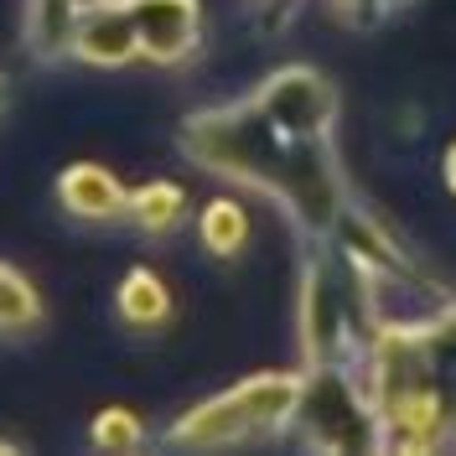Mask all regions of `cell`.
Returning <instances> with one entry per match:
<instances>
[{"label":"cell","instance_id":"cell-1","mask_svg":"<svg viewBox=\"0 0 456 456\" xmlns=\"http://www.w3.org/2000/svg\"><path fill=\"white\" fill-rule=\"evenodd\" d=\"M290 410H296V384L270 373V379H249V384L228 389L224 399L198 404L187 420H176L167 430V441H176V446H233V441L275 430Z\"/></svg>","mask_w":456,"mask_h":456},{"label":"cell","instance_id":"cell-2","mask_svg":"<svg viewBox=\"0 0 456 456\" xmlns=\"http://www.w3.org/2000/svg\"><path fill=\"white\" fill-rule=\"evenodd\" d=\"M141 37V53L156 62H182L198 53V0H125Z\"/></svg>","mask_w":456,"mask_h":456},{"label":"cell","instance_id":"cell-3","mask_svg":"<svg viewBox=\"0 0 456 456\" xmlns=\"http://www.w3.org/2000/svg\"><path fill=\"white\" fill-rule=\"evenodd\" d=\"M141 53V37H135V21H130V5L125 0H110V5H94L78 16V37H73V57L78 62H94V68H119Z\"/></svg>","mask_w":456,"mask_h":456},{"label":"cell","instance_id":"cell-4","mask_svg":"<svg viewBox=\"0 0 456 456\" xmlns=\"http://www.w3.org/2000/svg\"><path fill=\"white\" fill-rule=\"evenodd\" d=\"M57 202L73 213V218H88V224H114V218H130V192L114 182L104 167H73L62 171L57 182Z\"/></svg>","mask_w":456,"mask_h":456},{"label":"cell","instance_id":"cell-5","mask_svg":"<svg viewBox=\"0 0 456 456\" xmlns=\"http://www.w3.org/2000/svg\"><path fill=\"white\" fill-rule=\"evenodd\" d=\"M78 0H27V47L42 62L73 57V37H78Z\"/></svg>","mask_w":456,"mask_h":456},{"label":"cell","instance_id":"cell-6","mask_svg":"<svg viewBox=\"0 0 456 456\" xmlns=\"http://www.w3.org/2000/svg\"><path fill=\"white\" fill-rule=\"evenodd\" d=\"M119 316L135 327V332H156L161 322L171 316V290L161 285V275H151V270H130L125 281H119Z\"/></svg>","mask_w":456,"mask_h":456},{"label":"cell","instance_id":"cell-7","mask_svg":"<svg viewBox=\"0 0 456 456\" xmlns=\"http://www.w3.org/2000/svg\"><path fill=\"white\" fill-rule=\"evenodd\" d=\"M182 213H187V198H182V187H171V182H151V187H141V192H130V218H135L145 233H167V228H176Z\"/></svg>","mask_w":456,"mask_h":456},{"label":"cell","instance_id":"cell-8","mask_svg":"<svg viewBox=\"0 0 456 456\" xmlns=\"http://www.w3.org/2000/svg\"><path fill=\"white\" fill-rule=\"evenodd\" d=\"M244 239H249V213L233 198H218V202L202 208V244H208L213 255H239Z\"/></svg>","mask_w":456,"mask_h":456},{"label":"cell","instance_id":"cell-9","mask_svg":"<svg viewBox=\"0 0 456 456\" xmlns=\"http://www.w3.org/2000/svg\"><path fill=\"white\" fill-rule=\"evenodd\" d=\"M42 322V301L11 265H0V332H31Z\"/></svg>","mask_w":456,"mask_h":456},{"label":"cell","instance_id":"cell-10","mask_svg":"<svg viewBox=\"0 0 456 456\" xmlns=\"http://www.w3.org/2000/svg\"><path fill=\"white\" fill-rule=\"evenodd\" d=\"M88 436H94L99 452H135L145 430H141V420H135L130 410H104V415L88 426Z\"/></svg>","mask_w":456,"mask_h":456},{"label":"cell","instance_id":"cell-11","mask_svg":"<svg viewBox=\"0 0 456 456\" xmlns=\"http://www.w3.org/2000/svg\"><path fill=\"white\" fill-rule=\"evenodd\" d=\"M94 5H110V0H78V11H94Z\"/></svg>","mask_w":456,"mask_h":456},{"label":"cell","instance_id":"cell-12","mask_svg":"<svg viewBox=\"0 0 456 456\" xmlns=\"http://www.w3.org/2000/svg\"><path fill=\"white\" fill-rule=\"evenodd\" d=\"M452 187H456V151H452Z\"/></svg>","mask_w":456,"mask_h":456}]
</instances>
